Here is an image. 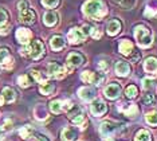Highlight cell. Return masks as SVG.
I'll list each match as a JSON object with an SVG mask.
<instances>
[{
    "mask_svg": "<svg viewBox=\"0 0 157 141\" xmlns=\"http://www.w3.org/2000/svg\"><path fill=\"white\" fill-rule=\"evenodd\" d=\"M33 133H34V129L31 128L30 125L23 126V128L19 131V135H20V137H22V139H30V137L33 136Z\"/></svg>",
    "mask_w": 157,
    "mask_h": 141,
    "instance_id": "cell-28",
    "label": "cell"
},
{
    "mask_svg": "<svg viewBox=\"0 0 157 141\" xmlns=\"http://www.w3.org/2000/svg\"><path fill=\"white\" fill-rule=\"evenodd\" d=\"M137 93H138V90L134 85H129L126 88V90H125V94H126L128 98H134V97L137 96Z\"/></svg>",
    "mask_w": 157,
    "mask_h": 141,
    "instance_id": "cell-31",
    "label": "cell"
},
{
    "mask_svg": "<svg viewBox=\"0 0 157 141\" xmlns=\"http://www.w3.org/2000/svg\"><path fill=\"white\" fill-rule=\"evenodd\" d=\"M121 110H122L128 117H134V116L138 114V108L134 104H128L126 106H125L124 109H121Z\"/></svg>",
    "mask_w": 157,
    "mask_h": 141,
    "instance_id": "cell-25",
    "label": "cell"
},
{
    "mask_svg": "<svg viewBox=\"0 0 157 141\" xmlns=\"http://www.w3.org/2000/svg\"><path fill=\"white\" fill-rule=\"evenodd\" d=\"M4 129L6 131H11L12 129V121L11 120H6L4 121Z\"/></svg>",
    "mask_w": 157,
    "mask_h": 141,
    "instance_id": "cell-41",
    "label": "cell"
},
{
    "mask_svg": "<svg viewBox=\"0 0 157 141\" xmlns=\"http://www.w3.org/2000/svg\"><path fill=\"white\" fill-rule=\"evenodd\" d=\"M120 31H121V22L120 20L114 19L112 22H109V24H108V34L109 35L114 37V35L120 34Z\"/></svg>",
    "mask_w": 157,
    "mask_h": 141,
    "instance_id": "cell-23",
    "label": "cell"
},
{
    "mask_svg": "<svg viewBox=\"0 0 157 141\" xmlns=\"http://www.w3.org/2000/svg\"><path fill=\"white\" fill-rule=\"evenodd\" d=\"M98 67H99V70L106 71V70H108V67H109V66H108V62H105V61H102V62L98 65Z\"/></svg>",
    "mask_w": 157,
    "mask_h": 141,
    "instance_id": "cell-43",
    "label": "cell"
},
{
    "mask_svg": "<svg viewBox=\"0 0 157 141\" xmlns=\"http://www.w3.org/2000/svg\"><path fill=\"white\" fill-rule=\"evenodd\" d=\"M62 140L63 141H77L78 140V133L73 128H65L62 131Z\"/></svg>",
    "mask_w": 157,
    "mask_h": 141,
    "instance_id": "cell-20",
    "label": "cell"
},
{
    "mask_svg": "<svg viewBox=\"0 0 157 141\" xmlns=\"http://www.w3.org/2000/svg\"><path fill=\"white\" fill-rule=\"evenodd\" d=\"M7 19H8V14H7L3 8H0V27L7 23Z\"/></svg>",
    "mask_w": 157,
    "mask_h": 141,
    "instance_id": "cell-37",
    "label": "cell"
},
{
    "mask_svg": "<svg viewBox=\"0 0 157 141\" xmlns=\"http://www.w3.org/2000/svg\"><path fill=\"white\" fill-rule=\"evenodd\" d=\"M3 140V131H2V128H0V141Z\"/></svg>",
    "mask_w": 157,
    "mask_h": 141,
    "instance_id": "cell-47",
    "label": "cell"
},
{
    "mask_svg": "<svg viewBox=\"0 0 157 141\" xmlns=\"http://www.w3.org/2000/svg\"><path fill=\"white\" fill-rule=\"evenodd\" d=\"M152 137H151V133L145 129H141V131L137 132V135L134 137V141H151Z\"/></svg>",
    "mask_w": 157,
    "mask_h": 141,
    "instance_id": "cell-26",
    "label": "cell"
},
{
    "mask_svg": "<svg viewBox=\"0 0 157 141\" xmlns=\"http://www.w3.org/2000/svg\"><path fill=\"white\" fill-rule=\"evenodd\" d=\"M31 38H33V32L30 30H27V28H17L16 30V39L19 43H22V45L27 46L28 43H30Z\"/></svg>",
    "mask_w": 157,
    "mask_h": 141,
    "instance_id": "cell-9",
    "label": "cell"
},
{
    "mask_svg": "<svg viewBox=\"0 0 157 141\" xmlns=\"http://www.w3.org/2000/svg\"><path fill=\"white\" fill-rule=\"evenodd\" d=\"M83 63H85L83 55H81V54H78V53H71V54H69V57H67V65H70V66H73V67H78Z\"/></svg>",
    "mask_w": 157,
    "mask_h": 141,
    "instance_id": "cell-13",
    "label": "cell"
},
{
    "mask_svg": "<svg viewBox=\"0 0 157 141\" xmlns=\"http://www.w3.org/2000/svg\"><path fill=\"white\" fill-rule=\"evenodd\" d=\"M121 94V86L117 84V82H114V84H110L106 86L105 89V96L108 97L109 100H117L120 97Z\"/></svg>",
    "mask_w": 157,
    "mask_h": 141,
    "instance_id": "cell-11",
    "label": "cell"
},
{
    "mask_svg": "<svg viewBox=\"0 0 157 141\" xmlns=\"http://www.w3.org/2000/svg\"><path fill=\"white\" fill-rule=\"evenodd\" d=\"M90 35H91L93 38H95V39H98L99 37H101V34L98 32V28H97V27H94V26L91 27V34H90Z\"/></svg>",
    "mask_w": 157,
    "mask_h": 141,
    "instance_id": "cell-40",
    "label": "cell"
},
{
    "mask_svg": "<svg viewBox=\"0 0 157 141\" xmlns=\"http://www.w3.org/2000/svg\"><path fill=\"white\" fill-rule=\"evenodd\" d=\"M31 75H33L34 79H35L36 82H39V84H43V82H46V78L40 74V71H38V70H31Z\"/></svg>",
    "mask_w": 157,
    "mask_h": 141,
    "instance_id": "cell-32",
    "label": "cell"
},
{
    "mask_svg": "<svg viewBox=\"0 0 157 141\" xmlns=\"http://www.w3.org/2000/svg\"><path fill=\"white\" fill-rule=\"evenodd\" d=\"M144 69H145L146 73L156 75L157 74V59L153 57L146 58V61L144 62Z\"/></svg>",
    "mask_w": 157,
    "mask_h": 141,
    "instance_id": "cell-16",
    "label": "cell"
},
{
    "mask_svg": "<svg viewBox=\"0 0 157 141\" xmlns=\"http://www.w3.org/2000/svg\"><path fill=\"white\" fill-rule=\"evenodd\" d=\"M43 22L47 27H52L58 23V15H56L54 11H47L43 16Z\"/></svg>",
    "mask_w": 157,
    "mask_h": 141,
    "instance_id": "cell-19",
    "label": "cell"
},
{
    "mask_svg": "<svg viewBox=\"0 0 157 141\" xmlns=\"http://www.w3.org/2000/svg\"><path fill=\"white\" fill-rule=\"evenodd\" d=\"M85 38H86V35L83 34V31H82L81 28H71L69 31V34H67V39H69V42L73 43V45L83 42Z\"/></svg>",
    "mask_w": 157,
    "mask_h": 141,
    "instance_id": "cell-7",
    "label": "cell"
},
{
    "mask_svg": "<svg viewBox=\"0 0 157 141\" xmlns=\"http://www.w3.org/2000/svg\"><path fill=\"white\" fill-rule=\"evenodd\" d=\"M144 15H145L146 18H151V19H152V18H155V16L157 15V12H156V11H153L152 8H149V7H148V8H146V10L144 11Z\"/></svg>",
    "mask_w": 157,
    "mask_h": 141,
    "instance_id": "cell-39",
    "label": "cell"
},
{
    "mask_svg": "<svg viewBox=\"0 0 157 141\" xmlns=\"http://www.w3.org/2000/svg\"><path fill=\"white\" fill-rule=\"evenodd\" d=\"M114 2H116L118 6L124 7V8H126V10L132 8V7L136 4V0H114Z\"/></svg>",
    "mask_w": 157,
    "mask_h": 141,
    "instance_id": "cell-30",
    "label": "cell"
},
{
    "mask_svg": "<svg viewBox=\"0 0 157 141\" xmlns=\"http://www.w3.org/2000/svg\"><path fill=\"white\" fill-rule=\"evenodd\" d=\"M55 90V85L51 84V82H43L40 86H39V92H40L43 96H48V94H52V92Z\"/></svg>",
    "mask_w": 157,
    "mask_h": 141,
    "instance_id": "cell-24",
    "label": "cell"
},
{
    "mask_svg": "<svg viewBox=\"0 0 157 141\" xmlns=\"http://www.w3.org/2000/svg\"><path fill=\"white\" fill-rule=\"evenodd\" d=\"M138 59H140V54H137V55H133V57H132V62H137V61Z\"/></svg>",
    "mask_w": 157,
    "mask_h": 141,
    "instance_id": "cell-45",
    "label": "cell"
},
{
    "mask_svg": "<svg viewBox=\"0 0 157 141\" xmlns=\"http://www.w3.org/2000/svg\"><path fill=\"white\" fill-rule=\"evenodd\" d=\"M50 45H51V49L54 50V51H59V50H62L63 47L66 46V42L65 39H63L62 37H52L51 38V42H50Z\"/></svg>",
    "mask_w": 157,
    "mask_h": 141,
    "instance_id": "cell-22",
    "label": "cell"
},
{
    "mask_svg": "<svg viewBox=\"0 0 157 141\" xmlns=\"http://www.w3.org/2000/svg\"><path fill=\"white\" fill-rule=\"evenodd\" d=\"M145 120L148 122L149 125L152 126H157V110L155 112H151V113H148L145 116Z\"/></svg>",
    "mask_w": 157,
    "mask_h": 141,
    "instance_id": "cell-29",
    "label": "cell"
},
{
    "mask_svg": "<svg viewBox=\"0 0 157 141\" xmlns=\"http://www.w3.org/2000/svg\"><path fill=\"white\" fill-rule=\"evenodd\" d=\"M142 102H144L145 105H153L156 102V97L153 96V94L148 93V94H145V96L142 97Z\"/></svg>",
    "mask_w": 157,
    "mask_h": 141,
    "instance_id": "cell-33",
    "label": "cell"
},
{
    "mask_svg": "<svg viewBox=\"0 0 157 141\" xmlns=\"http://www.w3.org/2000/svg\"><path fill=\"white\" fill-rule=\"evenodd\" d=\"M2 96H3V98H4V102H7V104H12L13 101L16 100V92L12 88H10V86H6V88L3 89Z\"/></svg>",
    "mask_w": 157,
    "mask_h": 141,
    "instance_id": "cell-18",
    "label": "cell"
},
{
    "mask_svg": "<svg viewBox=\"0 0 157 141\" xmlns=\"http://www.w3.org/2000/svg\"><path fill=\"white\" fill-rule=\"evenodd\" d=\"M62 108H63V102H62V101L55 100V101H52V102L50 104V110H51L54 114L60 113V110H63Z\"/></svg>",
    "mask_w": 157,
    "mask_h": 141,
    "instance_id": "cell-27",
    "label": "cell"
},
{
    "mask_svg": "<svg viewBox=\"0 0 157 141\" xmlns=\"http://www.w3.org/2000/svg\"><path fill=\"white\" fill-rule=\"evenodd\" d=\"M120 53L124 54V55H130L132 51H133V43L130 41H128V39H122V41L120 42Z\"/></svg>",
    "mask_w": 157,
    "mask_h": 141,
    "instance_id": "cell-21",
    "label": "cell"
},
{
    "mask_svg": "<svg viewBox=\"0 0 157 141\" xmlns=\"http://www.w3.org/2000/svg\"><path fill=\"white\" fill-rule=\"evenodd\" d=\"M134 37L137 41L138 46L141 47H149L153 42V35L152 31L149 28H146L145 26H137L134 28Z\"/></svg>",
    "mask_w": 157,
    "mask_h": 141,
    "instance_id": "cell-3",
    "label": "cell"
},
{
    "mask_svg": "<svg viewBox=\"0 0 157 141\" xmlns=\"http://www.w3.org/2000/svg\"><path fill=\"white\" fill-rule=\"evenodd\" d=\"M10 32V27L8 26H2L0 27V35H7Z\"/></svg>",
    "mask_w": 157,
    "mask_h": 141,
    "instance_id": "cell-42",
    "label": "cell"
},
{
    "mask_svg": "<svg viewBox=\"0 0 157 141\" xmlns=\"http://www.w3.org/2000/svg\"><path fill=\"white\" fill-rule=\"evenodd\" d=\"M142 88H144L145 90H149L153 88V81L151 78H144L142 79Z\"/></svg>",
    "mask_w": 157,
    "mask_h": 141,
    "instance_id": "cell-38",
    "label": "cell"
},
{
    "mask_svg": "<svg viewBox=\"0 0 157 141\" xmlns=\"http://www.w3.org/2000/svg\"><path fill=\"white\" fill-rule=\"evenodd\" d=\"M69 118L71 120V122L75 125H81L82 121L85 120V113L81 108L78 106H73L71 110H69Z\"/></svg>",
    "mask_w": 157,
    "mask_h": 141,
    "instance_id": "cell-6",
    "label": "cell"
},
{
    "mask_svg": "<svg viewBox=\"0 0 157 141\" xmlns=\"http://www.w3.org/2000/svg\"><path fill=\"white\" fill-rule=\"evenodd\" d=\"M47 71H48L50 77L56 78V79H62L66 75L65 67H62L60 65H58L56 62H50L47 65Z\"/></svg>",
    "mask_w": 157,
    "mask_h": 141,
    "instance_id": "cell-5",
    "label": "cell"
},
{
    "mask_svg": "<svg viewBox=\"0 0 157 141\" xmlns=\"http://www.w3.org/2000/svg\"><path fill=\"white\" fill-rule=\"evenodd\" d=\"M0 71H2V66H0Z\"/></svg>",
    "mask_w": 157,
    "mask_h": 141,
    "instance_id": "cell-48",
    "label": "cell"
},
{
    "mask_svg": "<svg viewBox=\"0 0 157 141\" xmlns=\"http://www.w3.org/2000/svg\"><path fill=\"white\" fill-rule=\"evenodd\" d=\"M28 8H30V3L27 0H19L17 2V10H19V12L24 10H28Z\"/></svg>",
    "mask_w": 157,
    "mask_h": 141,
    "instance_id": "cell-36",
    "label": "cell"
},
{
    "mask_svg": "<svg viewBox=\"0 0 157 141\" xmlns=\"http://www.w3.org/2000/svg\"><path fill=\"white\" fill-rule=\"evenodd\" d=\"M17 84H19L22 88H28L30 86V79H28V75H20L17 78Z\"/></svg>",
    "mask_w": 157,
    "mask_h": 141,
    "instance_id": "cell-34",
    "label": "cell"
},
{
    "mask_svg": "<svg viewBox=\"0 0 157 141\" xmlns=\"http://www.w3.org/2000/svg\"><path fill=\"white\" fill-rule=\"evenodd\" d=\"M81 79L85 84H95L99 85L105 81V75L101 73H91V71H83L81 74Z\"/></svg>",
    "mask_w": 157,
    "mask_h": 141,
    "instance_id": "cell-4",
    "label": "cell"
},
{
    "mask_svg": "<svg viewBox=\"0 0 157 141\" xmlns=\"http://www.w3.org/2000/svg\"><path fill=\"white\" fill-rule=\"evenodd\" d=\"M78 96H79L81 100L87 101L89 102V101H91L95 97V90L91 89V88H82V89L78 90Z\"/></svg>",
    "mask_w": 157,
    "mask_h": 141,
    "instance_id": "cell-17",
    "label": "cell"
},
{
    "mask_svg": "<svg viewBox=\"0 0 157 141\" xmlns=\"http://www.w3.org/2000/svg\"><path fill=\"white\" fill-rule=\"evenodd\" d=\"M116 73L120 77H128L130 74V65L128 62H124V61H120V62L116 63Z\"/></svg>",
    "mask_w": 157,
    "mask_h": 141,
    "instance_id": "cell-14",
    "label": "cell"
},
{
    "mask_svg": "<svg viewBox=\"0 0 157 141\" xmlns=\"http://www.w3.org/2000/svg\"><path fill=\"white\" fill-rule=\"evenodd\" d=\"M19 20L22 22L24 24H33L35 23V20H36V14L34 12L33 10H24V11H20L19 14Z\"/></svg>",
    "mask_w": 157,
    "mask_h": 141,
    "instance_id": "cell-12",
    "label": "cell"
},
{
    "mask_svg": "<svg viewBox=\"0 0 157 141\" xmlns=\"http://www.w3.org/2000/svg\"><path fill=\"white\" fill-rule=\"evenodd\" d=\"M82 10L89 19L94 20H101L103 16L108 15V8L102 0H87L82 7Z\"/></svg>",
    "mask_w": 157,
    "mask_h": 141,
    "instance_id": "cell-1",
    "label": "cell"
},
{
    "mask_svg": "<svg viewBox=\"0 0 157 141\" xmlns=\"http://www.w3.org/2000/svg\"><path fill=\"white\" fill-rule=\"evenodd\" d=\"M20 54L26 57H30L31 59H40L44 54V46L40 41H33L30 42L26 47L20 50Z\"/></svg>",
    "mask_w": 157,
    "mask_h": 141,
    "instance_id": "cell-2",
    "label": "cell"
},
{
    "mask_svg": "<svg viewBox=\"0 0 157 141\" xmlns=\"http://www.w3.org/2000/svg\"><path fill=\"white\" fill-rule=\"evenodd\" d=\"M90 110H91V113L94 114V116H97V117H99V116L105 114L106 112H108V106H106V104L103 102L102 100H95L94 102L91 104Z\"/></svg>",
    "mask_w": 157,
    "mask_h": 141,
    "instance_id": "cell-10",
    "label": "cell"
},
{
    "mask_svg": "<svg viewBox=\"0 0 157 141\" xmlns=\"http://www.w3.org/2000/svg\"><path fill=\"white\" fill-rule=\"evenodd\" d=\"M35 136H36L38 141H48V139L44 135H40V133H35Z\"/></svg>",
    "mask_w": 157,
    "mask_h": 141,
    "instance_id": "cell-44",
    "label": "cell"
},
{
    "mask_svg": "<svg viewBox=\"0 0 157 141\" xmlns=\"http://www.w3.org/2000/svg\"><path fill=\"white\" fill-rule=\"evenodd\" d=\"M99 131H101V135L105 137V139H108V137H110L114 133V131H116V125L113 124V122L110 121H105L101 124V128H99Z\"/></svg>",
    "mask_w": 157,
    "mask_h": 141,
    "instance_id": "cell-15",
    "label": "cell"
},
{
    "mask_svg": "<svg viewBox=\"0 0 157 141\" xmlns=\"http://www.w3.org/2000/svg\"><path fill=\"white\" fill-rule=\"evenodd\" d=\"M42 4L47 8H55L59 4V0H42Z\"/></svg>",
    "mask_w": 157,
    "mask_h": 141,
    "instance_id": "cell-35",
    "label": "cell"
},
{
    "mask_svg": "<svg viewBox=\"0 0 157 141\" xmlns=\"http://www.w3.org/2000/svg\"><path fill=\"white\" fill-rule=\"evenodd\" d=\"M3 104H4V98H3V96H2V94H0V106H2Z\"/></svg>",
    "mask_w": 157,
    "mask_h": 141,
    "instance_id": "cell-46",
    "label": "cell"
},
{
    "mask_svg": "<svg viewBox=\"0 0 157 141\" xmlns=\"http://www.w3.org/2000/svg\"><path fill=\"white\" fill-rule=\"evenodd\" d=\"M0 66L10 70L13 66V59L10 55L8 49H0Z\"/></svg>",
    "mask_w": 157,
    "mask_h": 141,
    "instance_id": "cell-8",
    "label": "cell"
}]
</instances>
